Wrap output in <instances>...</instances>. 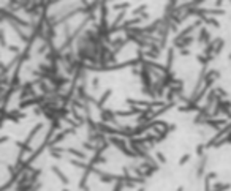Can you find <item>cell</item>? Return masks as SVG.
Masks as SVG:
<instances>
[{"label": "cell", "instance_id": "obj_1", "mask_svg": "<svg viewBox=\"0 0 231 191\" xmlns=\"http://www.w3.org/2000/svg\"><path fill=\"white\" fill-rule=\"evenodd\" d=\"M209 40H211V35H209V30H206V29H201L200 32V41L201 43H209Z\"/></svg>", "mask_w": 231, "mask_h": 191}, {"label": "cell", "instance_id": "obj_2", "mask_svg": "<svg viewBox=\"0 0 231 191\" xmlns=\"http://www.w3.org/2000/svg\"><path fill=\"white\" fill-rule=\"evenodd\" d=\"M114 10H119V11H123L127 8H130V2H121V3H114Z\"/></svg>", "mask_w": 231, "mask_h": 191}]
</instances>
